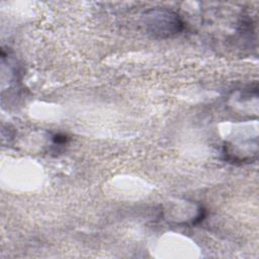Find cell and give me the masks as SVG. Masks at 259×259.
Returning <instances> with one entry per match:
<instances>
[{"instance_id":"6da1fadb","label":"cell","mask_w":259,"mask_h":259,"mask_svg":"<svg viewBox=\"0 0 259 259\" xmlns=\"http://www.w3.org/2000/svg\"><path fill=\"white\" fill-rule=\"evenodd\" d=\"M145 25L155 37L167 38L176 35L183 29L179 15L167 9H153L145 14Z\"/></svg>"}]
</instances>
